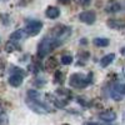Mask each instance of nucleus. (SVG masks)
Returning <instances> with one entry per match:
<instances>
[{
	"instance_id": "nucleus-15",
	"label": "nucleus",
	"mask_w": 125,
	"mask_h": 125,
	"mask_svg": "<svg viewBox=\"0 0 125 125\" xmlns=\"http://www.w3.org/2000/svg\"><path fill=\"white\" fill-rule=\"evenodd\" d=\"M65 80V74L60 70H56L54 73V83L55 84H62Z\"/></svg>"
},
{
	"instance_id": "nucleus-14",
	"label": "nucleus",
	"mask_w": 125,
	"mask_h": 125,
	"mask_svg": "<svg viewBox=\"0 0 125 125\" xmlns=\"http://www.w3.org/2000/svg\"><path fill=\"white\" fill-rule=\"evenodd\" d=\"M93 43L95 46H99V48H105L110 44V40L106 39V38H95L93 40Z\"/></svg>"
},
{
	"instance_id": "nucleus-2",
	"label": "nucleus",
	"mask_w": 125,
	"mask_h": 125,
	"mask_svg": "<svg viewBox=\"0 0 125 125\" xmlns=\"http://www.w3.org/2000/svg\"><path fill=\"white\" fill-rule=\"evenodd\" d=\"M58 48V44L53 36H45L38 45V56L45 58L53 49Z\"/></svg>"
},
{
	"instance_id": "nucleus-21",
	"label": "nucleus",
	"mask_w": 125,
	"mask_h": 125,
	"mask_svg": "<svg viewBox=\"0 0 125 125\" xmlns=\"http://www.w3.org/2000/svg\"><path fill=\"white\" fill-rule=\"evenodd\" d=\"M29 70H30V71H33L34 74L39 73V69H38V66H36L35 64H30V65H29Z\"/></svg>"
},
{
	"instance_id": "nucleus-17",
	"label": "nucleus",
	"mask_w": 125,
	"mask_h": 125,
	"mask_svg": "<svg viewBox=\"0 0 125 125\" xmlns=\"http://www.w3.org/2000/svg\"><path fill=\"white\" fill-rule=\"evenodd\" d=\"M114 91H116L118 94L120 95H125V84H120V83H116L115 85H114Z\"/></svg>"
},
{
	"instance_id": "nucleus-19",
	"label": "nucleus",
	"mask_w": 125,
	"mask_h": 125,
	"mask_svg": "<svg viewBox=\"0 0 125 125\" xmlns=\"http://www.w3.org/2000/svg\"><path fill=\"white\" fill-rule=\"evenodd\" d=\"M28 99H31V100H39L40 99V94L35 90H29L28 91Z\"/></svg>"
},
{
	"instance_id": "nucleus-4",
	"label": "nucleus",
	"mask_w": 125,
	"mask_h": 125,
	"mask_svg": "<svg viewBox=\"0 0 125 125\" xmlns=\"http://www.w3.org/2000/svg\"><path fill=\"white\" fill-rule=\"evenodd\" d=\"M41 29H43V23L41 21H39V20H30L24 30L29 36H35L41 31Z\"/></svg>"
},
{
	"instance_id": "nucleus-9",
	"label": "nucleus",
	"mask_w": 125,
	"mask_h": 125,
	"mask_svg": "<svg viewBox=\"0 0 125 125\" xmlns=\"http://www.w3.org/2000/svg\"><path fill=\"white\" fill-rule=\"evenodd\" d=\"M45 15L49 19H58L60 16V10L56 6H49L45 11Z\"/></svg>"
},
{
	"instance_id": "nucleus-24",
	"label": "nucleus",
	"mask_w": 125,
	"mask_h": 125,
	"mask_svg": "<svg viewBox=\"0 0 125 125\" xmlns=\"http://www.w3.org/2000/svg\"><path fill=\"white\" fill-rule=\"evenodd\" d=\"M85 125H99L98 123H91V121H88V123H85Z\"/></svg>"
},
{
	"instance_id": "nucleus-8",
	"label": "nucleus",
	"mask_w": 125,
	"mask_h": 125,
	"mask_svg": "<svg viewBox=\"0 0 125 125\" xmlns=\"http://www.w3.org/2000/svg\"><path fill=\"white\" fill-rule=\"evenodd\" d=\"M23 79H24V76L21 74H13L9 78V84L11 86H14V88H18V86L21 85Z\"/></svg>"
},
{
	"instance_id": "nucleus-7",
	"label": "nucleus",
	"mask_w": 125,
	"mask_h": 125,
	"mask_svg": "<svg viewBox=\"0 0 125 125\" xmlns=\"http://www.w3.org/2000/svg\"><path fill=\"white\" fill-rule=\"evenodd\" d=\"M99 119H101L103 121H106V123L114 121V120L116 119V113H115V111H113V110L103 111L101 114H99Z\"/></svg>"
},
{
	"instance_id": "nucleus-26",
	"label": "nucleus",
	"mask_w": 125,
	"mask_h": 125,
	"mask_svg": "<svg viewBox=\"0 0 125 125\" xmlns=\"http://www.w3.org/2000/svg\"><path fill=\"white\" fill-rule=\"evenodd\" d=\"M123 119H124V121H125V113H124V116H123Z\"/></svg>"
},
{
	"instance_id": "nucleus-10",
	"label": "nucleus",
	"mask_w": 125,
	"mask_h": 125,
	"mask_svg": "<svg viewBox=\"0 0 125 125\" xmlns=\"http://www.w3.org/2000/svg\"><path fill=\"white\" fill-rule=\"evenodd\" d=\"M46 99L50 100L56 108H64V106H66V104H68L66 100H59L55 95H51V94H48V95H46Z\"/></svg>"
},
{
	"instance_id": "nucleus-11",
	"label": "nucleus",
	"mask_w": 125,
	"mask_h": 125,
	"mask_svg": "<svg viewBox=\"0 0 125 125\" xmlns=\"http://www.w3.org/2000/svg\"><path fill=\"white\" fill-rule=\"evenodd\" d=\"M114 59H115V54H114V53L103 56V58L100 59V66H101V68H108L111 62L114 61Z\"/></svg>"
},
{
	"instance_id": "nucleus-16",
	"label": "nucleus",
	"mask_w": 125,
	"mask_h": 125,
	"mask_svg": "<svg viewBox=\"0 0 125 125\" xmlns=\"http://www.w3.org/2000/svg\"><path fill=\"white\" fill-rule=\"evenodd\" d=\"M18 49H19V46L16 45V43H14L13 40L8 41L6 45H5V50H6V53H13V51H15V50H18Z\"/></svg>"
},
{
	"instance_id": "nucleus-18",
	"label": "nucleus",
	"mask_w": 125,
	"mask_h": 125,
	"mask_svg": "<svg viewBox=\"0 0 125 125\" xmlns=\"http://www.w3.org/2000/svg\"><path fill=\"white\" fill-rule=\"evenodd\" d=\"M73 61H74V59H73V56L69 55V54L61 56V64H62V65H70Z\"/></svg>"
},
{
	"instance_id": "nucleus-22",
	"label": "nucleus",
	"mask_w": 125,
	"mask_h": 125,
	"mask_svg": "<svg viewBox=\"0 0 125 125\" xmlns=\"http://www.w3.org/2000/svg\"><path fill=\"white\" fill-rule=\"evenodd\" d=\"M90 1H91V0H79V3H80L81 5H89Z\"/></svg>"
},
{
	"instance_id": "nucleus-25",
	"label": "nucleus",
	"mask_w": 125,
	"mask_h": 125,
	"mask_svg": "<svg viewBox=\"0 0 125 125\" xmlns=\"http://www.w3.org/2000/svg\"><path fill=\"white\" fill-rule=\"evenodd\" d=\"M120 53H121V54H123V55H125V46H124V48H121V49H120Z\"/></svg>"
},
{
	"instance_id": "nucleus-20",
	"label": "nucleus",
	"mask_w": 125,
	"mask_h": 125,
	"mask_svg": "<svg viewBox=\"0 0 125 125\" xmlns=\"http://www.w3.org/2000/svg\"><path fill=\"white\" fill-rule=\"evenodd\" d=\"M45 66H46V69L48 70H53L55 66H56V60L54 59V58H51V59H49L48 61H46V64H45Z\"/></svg>"
},
{
	"instance_id": "nucleus-1",
	"label": "nucleus",
	"mask_w": 125,
	"mask_h": 125,
	"mask_svg": "<svg viewBox=\"0 0 125 125\" xmlns=\"http://www.w3.org/2000/svg\"><path fill=\"white\" fill-rule=\"evenodd\" d=\"M91 83H93V73L91 71L86 76L83 75L81 73H75V74H73L70 76V85L76 89H84V88L89 86Z\"/></svg>"
},
{
	"instance_id": "nucleus-12",
	"label": "nucleus",
	"mask_w": 125,
	"mask_h": 125,
	"mask_svg": "<svg viewBox=\"0 0 125 125\" xmlns=\"http://www.w3.org/2000/svg\"><path fill=\"white\" fill-rule=\"evenodd\" d=\"M28 34L25 33V30H23V29H18V30H15L14 33L10 35V40H13V41H18V40H21V39H24L25 36H26Z\"/></svg>"
},
{
	"instance_id": "nucleus-23",
	"label": "nucleus",
	"mask_w": 125,
	"mask_h": 125,
	"mask_svg": "<svg viewBox=\"0 0 125 125\" xmlns=\"http://www.w3.org/2000/svg\"><path fill=\"white\" fill-rule=\"evenodd\" d=\"M59 3H61V4H69L70 0H59Z\"/></svg>"
},
{
	"instance_id": "nucleus-6",
	"label": "nucleus",
	"mask_w": 125,
	"mask_h": 125,
	"mask_svg": "<svg viewBox=\"0 0 125 125\" xmlns=\"http://www.w3.org/2000/svg\"><path fill=\"white\" fill-rule=\"evenodd\" d=\"M108 26L114 30H123L125 28V21L120 19H110L108 20Z\"/></svg>"
},
{
	"instance_id": "nucleus-3",
	"label": "nucleus",
	"mask_w": 125,
	"mask_h": 125,
	"mask_svg": "<svg viewBox=\"0 0 125 125\" xmlns=\"http://www.w3.org/2000/svg\"><path fill=\"white\" fill-rule=\"evenodd\" d=\"M26 104H28V106L33 110L34 113H36V114H49V113H51V109L48 105H45V104L40 103L39 100L28 99L26 100Z\"/></svg>"
},
{
	"instance_id": "nucleus-5",
	"label": "nucleus",
	"mask_w": 125,
	"mask_h": 125,
	"mask_svg": "<svg viewBox=\"0 0 125 125\" xmlns=\"http://www.w3.org/2000/svg\"><path fill=\"white\" fill-rule=\"evenodd\" d=\"M79 19H80V21L83 23H85L88 25H91L95 23V20H96V14L91 11V10H86V11H83L79 14Z\"/></svg>"
},
{
	"instance_id": "nucleus-13",
	"label": "nucleus",
	"mask_w": 125,
	"mask_h": 125,
	"mask_svg": "<svg viewBox=\"0 0 125 125\" xmlns=\"http://www.w3.org/2000/svg\"><path fill=\"white\" fill-rule=\"evenodd\" d=\"M105 10H106V13H118L121 10V5L116 1H111L106 5Z\"/></svg>"
}]
</instances>
